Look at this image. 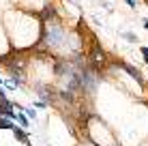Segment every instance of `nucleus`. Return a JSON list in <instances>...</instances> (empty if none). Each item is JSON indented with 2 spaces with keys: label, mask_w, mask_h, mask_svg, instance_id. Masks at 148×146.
Masks as SVG:
<instances>
[{
  "label": "nucleus",
  "mask_w": 148,
  "mask_h": 146,
  "mask_svg": "<svg viewBox=\"0 0 148 146\" xmlns=\"http://www.w3.org/2000/svg\"><path fill=\"white\" fill-rule=\"evenodd\" d=\"M90 62H92V67L97 69H103L105 62H108V56H105V52L99 47V45H95L92 47V54H90Z\"/></svg>",
  "instance_id": "1"
},
{
  "label": "nucleus",
  "mask_w": 148,
  "mask_h": 146,
  "mask_svg": "<svg viewBox=\"0 0 148 146\" xmlns=\"http://www.w3.org/2000/svg\"><path fill=\"white\" fill-rule=\"evenodd\" d=\"M11 131H13L15 138H17V142H22V144H30L28 135H26V131H24L22 127H15V125H13V129H11Z\"/></svg>",
  "instance_id": "2"
},
{
  "label": "nucleus",
  "mask_w": 148,
  "mask_h": 146,
  "mask_svg": "<svg viewBox=\"0 0 148 146\" xmlns=\"http://www.w3.org/2000/svg\"><path fill=\"white\" fill-rule=\"evenodd\" d=\"M125 71L129 73V75H133V77L137 80V82H142V75H140V71H137L135 67H129V64H125Z\"/></svg>",
  "instance_id": "3"
},
{
  "label": "nucleus",
  "mask_w": 148,
  "mask_h": 146,
  "mask_svg": "<svg viewBox=\"0 0 148 146\" xmlns=\"http://www.w3.org/2000/svg\"><path fill=\"white\" fill-rule=\"evenodd\" d=\"M13 120H9L7 116H0V129H13Z\"/></svg>",
  "instance_id": "4"
},
{
  "label": "nucleus",
  "mask_w": 148,
  "mask_h": 146,
  "mask_svg": "<svg viewBox=\"0 0 148 146\" xmlns=\"http://www.w3.org/2000/svg\"><path fill=\"white\" fill-rule=\"evenodd\" d=\"M15 120H17L22 127H28V123H30V118L26 116V114H15Z\"/></svg>",
  "instance_id": "5"
},
{
  "label": "nucleus",
  "mask_w": 148,
  "mask_h": 146,
  "mask_svg": "<svg viewBox=\"0 0 148 146\" xmlns=\"http://www.w3.org/2000/svg\"><path fill=\"white\" fill-rule=\"evenodd\" d=\"M24 114H26L28 118H37V112H34L32 108H26V110H24Z\"/></svg>",
  "instance_id": "6"
},
{
  "label": "nucleus",
  "mask_w": 148,
  "mask_h": 146,
  "mask_svg": "<svg viewBox=\"0 0 148 146\" xmlns=\"http://www.w3.org/2000/svg\"><path fill=\"white\" fill-rule=\"evenodd\" d=\"M52 15H54V11H52V7H49V9H45V11L41 13V17H52Z\"/></svg>",
  "instance_id": "7"
},
{
  "label": "nucleus",
  "mask_w": 148,
  "mask_h": 146,
  "mask_svg": "<svg viewBox=\"0 0 148 146\" xmlns=\"http://www.w3.org/2000/svg\"><path fill=\"white\" fill-rule=\"evenodd\" d=\"M142 56H144V60L148 62V47H142Z\"/></svg>",
  "instance_id": "8"
},
{
  "label": "nucleus",
  "mask_w": 148,
  "mask_h": 146,
  "mask_svg": "<svg viewBox=\"0 0 148 146\" xmlns=\"http://www.w3.org/2000/svg\"><path fill=\"white\" fill-rule=\"evenodd\" d=\"M127 4H131V7H135V0H127Z\"/></svg>",
  "instance_id": "9"
},
{
  "label": "nucleus",
  "mask_w": 148,
  "mask_h": 146,
  "mask_svg": "<svg viewBox=\"0 0 148 146\" xmlns=\"http://www.w3.org/2000/svg\"><path fill=\"white\" fill-rule=\"evenodd\" d=\"M144 26H146V28H148V19H144Z\"/></svg>",
  "instance_id": "10"
},
{
  "label": "nucleus",
  "mask_w": 148,
  "mask_h": 146,
  "mask_svg": "<svg viewBox=\"0 0 148 146\" xmlns=\"http://www.w3.org/2000/svg\"><path fill=\"white\" fill-rule=\"evenodd\" d=\"M2 82H4V80H2V77H0V84H2Z\"/></svg>",
  "instance_id": "11"
}]
</instances>
